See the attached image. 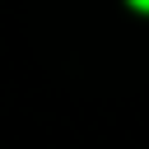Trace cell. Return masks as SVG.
I'll return each instance as SVG.
<instances>
[{
  "mask_svg": "<svg viewBox=\"0 0 149 149\" xmlns=\"http://www.w3.org/2000/svg\"><path fill=\"white\" fill-rule=\"evenodd\" d=\"M130 5H135V9H144V14H149V0H130Z\"/></svg>",
  "mask_w": 149,
  "mask_h": 149,
  "instance_id": "1",
  "label": "cell"
}]
</instances>
